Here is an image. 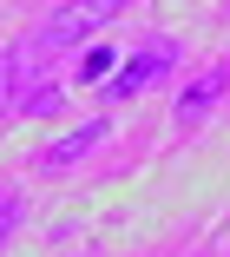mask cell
<instances>
[{"label":"cell","instance_id":"277c9868","mask_svg":"<svg viewBox=\"0 0 230 257\" xmlns=\"http://www.w3.org/2000/svg\"><path fill=\"white\" fill-rule=\"evenodd\" d=\"M105 132H112L105 119H86V125H73L66 139H53V145L40 152V172H66V165H79V159H86V152H92Z\"/></svg>","mask_w":230,"mask_h":257},{"label":"cell","instance_id":"6da1fadb","mask_svg":"<svg viewBox=\"0 0 230 257\" xmlns=\"http://www.w3.org/2000/svg\"><path fill=\"white\" fill-rule=\"evenodd\" d=\"M171 66H178V40H164V33H151V40H138V53L112 73L105 86H99V99L105 106H125V99H138L145 86H158Z\"/></svg>","mask_w":230,"mask_h":257},{"label":"cell","instance_id":"3957f363","mask_svg":"<svg viewBox=\"0 0 230 257\" xmlns=\"http://www.w3.org/2000/svg\"><path fill=\"white\" fill-rule=\"evenodd\" d=\"M230 92V66H204L178 99H171V119H178V125H197V119H210L217 112V99Z\"/></svg>","mask_w":230,"mask_h":257},{"label":"cell","instance_id":"7a4b0ae2","mask_svg":"<svg viewBox=\"0 0 230 257\" xmlns=\"http://www.w3.org/2000/svg\"><path fill=\"white\" fill-rule=\"evenodd\" d=\"M125 7V0H66V7H53L46 14V27H40V53H66V46H86L112 14H119Z\"/></svg>","mask_w":230,"mask_h":257},{"label":"cell","instance_id":"8992f818","mask_svg":"<svg viewBox=\"0 0 230 257\" xmlns=\"http://www.w3.org/2000/svg\"><path fill=\"white\" fill-rule=\"evenodd\" d=\"M14 231H20V204H14V198H0V244H7Z\"/></svg>","mask_w":230,"mask_h":257},{"label":"cell","instance_id":"5b68a950","mask_svg":"<svg viewBox=\"0 0 230 257\" xmlns=\"http://www.w3.org/2000/svg\"><path fill=\"white\" fill-rule=\"evenodd\" d=\"M119 60V46H92V53L79 60V79H105V66Z\"/></svg>","mask_w":230,"mask_h":257}]
</instances>
